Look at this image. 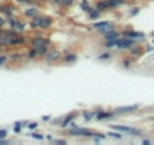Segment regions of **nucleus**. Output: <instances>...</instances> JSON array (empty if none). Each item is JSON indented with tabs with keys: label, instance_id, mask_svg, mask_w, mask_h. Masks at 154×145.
<instances>
[{
	"label": "nucleus",
	"instance_id": "1",
	"mask_svg": "<svg viewBox=\"0 0 154 145\" xmlns=\"http://www.w3.org/2000/svg\"><path fill=\"white\" fill-rule=\"evenodd\" d=\"M52 24H53V18L49 17V15H36L33 18H30V23H29V26L30 29H41V30H47L52 27Z\"/></svg>",
	"mask_w": 154,
	"mask_h": 145
},
{
	"label": "nucleus",
	"instance_id": "2",
	"mask_svg": "<svg viewBox=\"0 0 154 145\" xmlns=\"http://www.w3.org/2000/svg\"><path fill=\"white\" fill-rule=\"evenodd\" d=\"M138 39L133 38H127V36H119L118 39H115V47L118 50H128L131 45H135Z\"/></svg>",
	"mask_w": 154,
	"mask_h": 145
},
{
	"label": "nucleus",
	"instance_id": "3",
	"mask_svg": "<svg viewBox=\"0 0 154 145\" xmlns=\"http://www.w3.org/2000/svg\"><path fill=\"white\" fill-rule=\"evenodd\" d=\"M112 130H116V132H121V133H128V135H133V136H141L142 132L136 127H128V126H121V124H112L109 126Z\"/></svg>",
	"mask_w": 154,
	"mask_h": 145
},
{
	"label": "nucleus",
	"instance_id": "4",
	"mask_svg": "<svg viewBox=\"0 0 154 145\" xmlns=\"http://www.w3.org/2000/svg\"><path fill=\"white\" fill-rule=\"evenodd\" d=\"M44 59H46L47 64H56L57 61H62V55L57 48H50L47 52V55L44 56Z\"/></svg>",
	"mask_w": 154,
	"mask_h": 145
},
{
	"label": "nucleus",
	"instance_id": "5",
	"mask_svg": "<svg viewBox=\"0 0 154 145\" xmlns=\"http://www.w3.org/2000/svg\"><path fill=\"white\" fill-rule=\"evenodd\" d=\"M113 116H116L115 110L107 112L104 109H95V119L97 121H104V119H112Z\"/></svg>",
	"mask_w": 154,
	"mask_h": 145
},
{
	"label": "nucleus",
	"instance_id": "6",
	"mask_svg": "<svg viewBox=\"0 0 154 145\" xmlns=\"http://www.w3.org/2000/svg\"><path fill=\"white\" fill-rule=\"evenodd\" d=\"M41 45H50V39L46 38V36H41V35H36L30 39V47L33 48H38Z\"/></svg>",
	"mask_w": 154,
	"mask_h": 145
},
{
	"label": "nucleus",
	"instance_id": "7",
	"mask_svg": "<svg viewBox=\"0 0 154 145\" xmlns=\"http://www.w3.org/2000/svg\"><path fill=\"white\" fill-rule=\"evenodd\" d=\"M92 29H95V30H98V32L101 33V32H104V30L113 29V24H112V21H94Z\"/></svg>",
	"mask_w": 154,
	"mask_h": 145
},
{
	"label": "nucleus",
	"instance_id": "8",
	"mask_svg": "<svg viewBox=\"0 0 154 145\" xmlns=\"http://www.w3.org/2000/svg\"><path fill=\"white\" fill-rule=\"evenodd\" d=\"M139 109V104H131V106H122V107H115L116 115H127V113H133Z\"/></svg>",
	"mask_w": 154,
	"mask_h": 145
},
{
	"label": "nucleus",
	"instance_id": "9",
	"mask_svg": "<svg viewBox=\"0 0 154 145\" xmlns=\"http://www.w3.org/2000/svg\"><path fill=\"white\" fill-rule=\"evenodd\" d=\"M121 36H127V38H133V39H144L145 38V33L144 32H136L133 29H125L121 32Z\"/></svg>",
	"mask_w": 154,
	"mask_h": 145
},
{
	"label": "nucleus",
	"instance_id": "10",
	"mask_svg": "<svg viewBox=\"0 0 154 145\" xmlns=\"http://www.w3.org/2000/svg\"><path fill=\"white\" fill-rule=\"evenodd\" d=\"M101 36H103L104 41H113V39H118L121 36V33L118 30H115V29H109V30L101 32Z\"/></svg>",
	"mask_w": 154,
	"mask_h": 145
},
{
	"label": "nucleus",
	"instance_id": "11",
	"mask_svg": "<svg viewBox=\"0 0 154 145\" xmlns=\"http://www.w3.org/2000/svg\"><path fill=\"white\" fill-rule=\"evenodd\" d=\"M77 115H79L77 112H71V113H68L67 116H65V118L60 121V124H59V126H60L62 129H68V127L73 124V121L77 118Z\"/></svg>",
	"mask_w": 154,
	"mask_h": 145
},
{
	"label": "nucleus",
	"instance_id": "12",
	"mask_svg": "<svg viewBox=\"0 0 154 145\" xmlns=\"http://www.w3.org/2000/svg\"><path fill=\"white\" fill-rule=\"evenodd\" d=\"M128 52H130V55L133 56V58H139V56L144 53V48H142L141 45L135 44V45H131V47L128 48Z\"/></svg>",
	"mask_w": 154,
	"mask_h": 145
},
{
	"label": "nucleus",
	"instance_id": "13",
	"mask_svg": "<svg viewBox=\"0 0 154 145\" xmlns=\"http://www.w3.org/2000/svg\"><path fill=\"white\" fill-rule=\"evenodd\" d=\"M36 15H39V9L36 6H30L24 11V17H27V18H33Z\"/></svg>",
	"mask_w": 154,
	"mask_h": 145
},
{
	"label": "nucleus",
	"instance_id": "14",
	"mask_svg": "<svg viewBox=\"0 0 154 145\" xmlns=\"http://www.w3.org/2000/svg\"><path fill=\"white\" fill-rule=\"evenodd\" d=\"M77 61V55L76 53H67L63 58H62V62L63 64H74Z\"/></svg>",
	"mask_w": 154,
	"mask_h": 145
},
{
	"label": "nucleus",
	"instance_id": "15",
	"mask_svg": "<svg viewBox=\"0 0 154 145\" xmlns=\"http://www.w3.org/2000/svg\"><path fill=\"white\" fill-rule=\"evenodd\" d=\"M12 29H14V30H17V32H23V30L26 29V23H24V21H21V20H15Z\"/></svg>",
	"mask_w": 154,
	"mask_h": 145
},
{
	"label": "nucleus",
	"instance_id": "16",
	"mask_svg": "<svg viewBox=\"0 0 154 145\" xmlns=\"http://www.w3.org/2000/svg\"><path fill=\"white\" fill-rule=\"evenodd\" d=\"M100 11L97 9V8H89V11H88V17H89V20H98V17H100Z\"/></svg>",
	"mask_w": 154,
	"mask_h": 145
},
{
	"label": "nucleus",
	"instance_id": "17",
	"mask_svg": "<svg viewBox=\"0 0 154 145\" xmlns=\"http://www.w3.org/2000/svg\"><path fill=\"white\" fill-rule=\"evenodd\" d=\"M82 116L85 118V121H92L95 119V110H85L82 112Z\"/></svg>",
	"mask_w": 154,
	"mask_h": 145
},
{
	"label": "nucleus",
	"instance_id": "18",
	"mask_svg": "<svg viewBox=\"0 0 154 145\" xmlns=\"http://www.w3.org/2000/svg\"><path fill=\"white\" fill-rule=\"evenodd\" d=\"M49 50H50V45H41V47L36 48V52H38V56H39V58H44V56L47 55Z\"/></svg>",
	"mask_w": 154,
	"mask_h": 145
},
{
	"label": "nucleus",
	"instance_id": "19",
	"mask_svg": "<svg viewBox=\"0 0 154 145\" xmlns=\"http://www.w3.org/2000/svg\"><path fill=\"white\" fill-rule=\"evenodd\" d=\"M36 58H39V56H38V52H36V48L30 47L29 52H27V59H29V61H33V59H36Z\"/></svg>",
	"mask_w": 154,
	"mask_h": 145
},
{
	"label": "nucleus",
	"instance_id": "20",
	"mask_svg": "<svg viewBox=\"0 0 154 145\" xmlns=\"http://www.w3.org/2000/svg\"><path fill=\"white\" fill-rule=\"evenodd\" d=\"M95 8H97L100 12H106V11H107V6H106L104 0H98V2L95 3Z\"/></svg>",
	"mask_w": 154,
	"mask_h": 145
},
{
	"label": "nucleus",
	"instance_id": "21",
	"mask_svg": "<svg viewBox=\"0 0 154 145\" xmlns=\"http://www.w3.org/2000/svg\"><path fill=\"white\" fill-rule=\"evenodd\" d=\"M133 62H135V58L131 56V58H124L122 59V67L124 68H130L131 65H133Z\"/></svg>",
	"mask_w": 154,
	"mask_h": 145
},
{
	"label": "nucleus",
	"instance_id": "22",
	"mask_svg": "<svg viewBox=\"0 0 154 145\" xmlns=\"http://www.w3.org/2000/svg\"><path fill=\"white\" fill-rule=\"evenodd\" d=\"M0 11H2L5 15H8V17H11L14 12H12V8L11 6H0Z\"/></svg>",
	"mask_w": 154,
	"mask_h": 145
},
{
	"label": "nucleus",
	"instance_id": "23",
	"mask_svg": "<svg viewBox=\"0 0 154 145\" xmlns=\"http://www.w3.org/2000/svg\"><path fill=\"white\" fill-rule=\"evenodd\" d=\"M107 136H111V138H113V139H122V133H121V132H118V133H116V130L109 132V133H107Z\"/></svg>",
	"mask_w": 154,
	"mask_h": 145
},
{
	"label": "nucleus",
	"instance_id": "24",
	"mask_svg": "<svg viewBox=\"0 0 154 145\" xmlns=\"http://www.w3.org/2000/svg\"><path fill=\"white\" fill-rule=\"evenodd\" d=\"M80 8H82V11L88 12L91 6H89V3H88V0H82V2H80Z\"/></svg>",
	"mask_w": 154,
	"mask_h": 145
},
{
	"label": "nucleus",
	"instance_id": "25",
	"mask_svg": "<svg viewBox=\"0 0 154 145\" xmlns=\"http://www.w3.org/2000/svg\"><path fill=\"white\" fill-rule=\"evenodd\" d=\"M139 11H141V8H139V6L131 8V9H130V12H128V17H136V15L139 14Z\"/></svg>",
	"mask_w": 154,
	"mask_h": 145
},
{
	"label": "nucleus",
	"instance_id": "26",
	"mask_svg": "<svg viewBox=\"0 0 154 145\" xmlns=\"http://www.w3.org/2000/svg\"><path fill=\"white\" fill-rule=\"evenodd\" d=\"M98 59H100V61H107V59H111V53H109V52L101 53V55L98 56Z\"/></svg>",
	"mask_w": 154,
	"mask_h": 145
},
{
	"label": "nucleus",
	"instance_id": "27",
	"mask_svg": "<svg viewBox=\"0 0 154 145\" xmlns=\"http://www.w3.org/2000/svg\"><path fill=\"white\" fill-rule=\"evenodd\" d=\"M21 129H23L21 123H15V124H14V132H15V133H21Z\"/></svg>",
	"mask_w": 154,
	"mask_h": 145
},
{
	"label": "nucleus",
	"instance_id": "28",
	"mask_svg": "<svg viewBox=\"0 0 154 145\" xmlns=\"http://www.w3.org/2000/svg\"><path fill=\"white\" fill-rule=\"evenodd\" d=\"M8 61H9V58H8L6 55H2V56H0V67H3Z\"/></svg>",
	"mask_w": 154,
	"mask_h": 145
},
{
	"label": "nucleus",
	"instance_id": "29",
	"mask_svg": "<svg viewBox=\"0 0 154 145\" xmlns=\"http://www.w3.org/2000/svg\"><path fill=\"white\" fill-rule=\"evenodd\" d=\"M29 136L33 138V139H38V141H42V139H44V136L39 135V133H29Z\"/></svg>",
	"mask_w": 154,
	"mask_h": 145
},
{
	"label": "nucleus",
	"instance_id": "30",
	"mask_svg": "<svg viewBox=\"0 0 154 145\" xmlns=\"http://www.w3.org/2000/svg\"><path fill=\"white\" fill-rule=\"evenodd\" d=\"M18 3H23V5H30V6H33V3H35V0H17Z\"/></svg>",
	"mask_w": 154,
	"mask_h": 145
},
{
	"label": "nucleus",
	"instance_id": "31",
	"mask_svg": "<svg viewBox=\"0 0 154 145\" xmlns=\"http://www.w3.org/2000/svg\"><path fill=\"white\" fill-rule=\"evenodd\" d=\"M27 129L29 130H36L38 129V123H27Z\"/></svg>",
	"mask_w": 154,
	"mask_h": 145
},
{
	"label": "nucleus",
	"instance_id": "32",
	"mask_svg": "<svg viewBox=\"0 0 154 145\" xmlns=\"http://www.w3.org/2000/svg\"><path fill=\"white\" fill-rule=\"evenodd\" d=\"M73 2H74V0H63V2H62V6H65V8H70V6L73 5Z\"/></svg>",
	"mask_w": 154,
	"mask_h": 145
},
{
	"label": "nucleus",
	"instance_id": "33",
	"mask_svg": "<svg viewBox=\"0 0 154 145\" xmlns=\"http://www.w3.org/2000/svg\"><path fill=\"white\" fill-rule=\"evenodd\" d=\"M8 136V130H5V129H0V138L2 139H5Z\"/></svg>",
	"mask_w": 154,
	"mask_h": 145
},
{
	"label": "nucleus",
	"instance_id": "34",
	"mask_svg": "<svg viewBox=\"0 0 154 145\" xmlns=\"http://www.w3.org/2000/svg\"><path fill=\"white\" fill-rule=\"evenodd\" d=\"M50 2H52L53 5H57V6H62V2H63V0H50Z\"/></svg>",
	"mask_w": 154,
	"mask_h": 145
},
{
	"label": "nucleus",
	"instance_id": "35",
	"mask_svg": "<svg viewBox=\"0 0 154 145\" xmlns=\"http://www.w3.org/2000/svg\"><path fill=\"white\" fill-rule=\"evenodd\" d=\"M5 24H6V20H5L3 17H0V27H3Z\"/></svg>",
	"mask_w": 154,
	"mask_h": 145
},
{
	"label": "nucleus",
	"instance_id": "36",
	"mask_svg": "<svg viewBox=\"0 0 154 145\" xmlns=\"http://www.w3.org/2000/svg\"><path fill=\"white\" fill-rule=\"evenodd\" d=\"M55 144H67V141H65V139H56Z\"/></svg>",
	"mask_w": 154,
	"mask_h": 145
},
{
	"label": "nucleus",
	"instance_id": "37",
	"mask_svg": "<svg viewBox=\"0 0 154 145\" xmlns=\"http://www.w3.org/2000/svg\"><path fill=\"white\" fill-rule=\"evenodd\" d=\"M49 119H52V116H50V115H46V116H42V121H44V123H47Z\"/></svg>",
	"mask_w": 154,
	"mask_h": 145
},
{
	"label": "nucleus",
	"instance_id": "38",
	"mask_svg": "<svg viewBox=\"0 0 154 145\" xmlns=\"http://www.w3.org/2000/svg\"><path fill=\"white\" fill-rule=\"evenodd\" d=\"M11 58H12V59H21V55H12Z\"/></svg>",
	"mask_w": 154,
	"mask_h": 145
},
{
	"label": "nucleus",
	"instance_id": "39",
	"mask_svg": "<svg viewBox=\"0 0 154 145\" xmlns=\"http://www.w3.org/2000/svg\"><path fill=\"white\" fill-rule=\"evenodd\" d=\"M0 144H3V145H5V144H8V141H6V138H5V139H2V138H0Z\"/></svg>",
	"mask_w": 154,
	"mask_h": 145
},
{
	"label": "nucleus",
	"instance_id": "40",
	"mask_svg": "<svg viewBox=\"0 0 154 145\" xmlns=\"http://www.w3.org/2000/svg\"><path fill=\"white\" fill-rule=\"evenodd\" d=\"M142 144H151V141H148V139H144V141H142Z\"/></svg>",
	"mask_w": 154,
	"mask_h": 145
},
{
	"label": "nucleus",
	"instance_id": "41",
	"mask_svg": "<svg viewBox=\"0 0 154 145\" xmlns=\"http://www.w3.org/2000/svg\"><path fill=\"white\" fill-rule=\"evenodd\" d=\"M3 33H5V32H3V30H2V27H0V36H2V35H3Z\"/></svg>",
	"mask_w": 154,
	"mask_h": 145
},
{
	"label": "nucleus",
	"instance_id": "42",
	"mask_svg": "<svg viewBox=\"0 0 154 145\" xmlns=\"http://www.w3.org/2000/svg\"><path fill=\"white\" fill-rule=\"evenodd\" d=\"M39 2H47V0H39Z\"/></svg>",
	"mask_w": 154,
	"mask_h": 145
},
{
	"label": "nucleus",
	"instance_id": "43",
	"mask_svg": "<svg viewBox=\"0 0 154 145\" xmlns=\"http://www.w3.org/2000/svg\"><path fill=\"white\" fill-rule=\"evenodd\" d=\"M151 35H153V36H154V30H153V33H151Z\"/></svg>",
	"mask_w": 154,
	"mask_h": 145
},
{
	"label": "nucleus",
	"instance_id": "44",
	"mask_svg": "<svg viewBox=\"0 0 154 145\" xmlns=\"http://www.w3.org/2000/svg\"><path fill=\"white\" fill-rule=\"evenodd\" d=\"M153 61H154V58H153Z\"/></svg>",
	"mask_w": 154,
	"mask_h": 145
}]
</instances>
